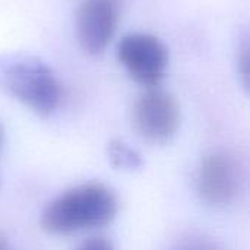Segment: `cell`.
I'll list each match as a JSON object with an SVG mask.
<instances>
[{"instance_id": "cell-5", "label": "cell", "mask_w": 250, "mask_h": 250, "mask_svg": "<svg viewBox=\"0 0 250 250\" xmlns=\"http://www.w3.org/2000/svg\"><path fill=\"white\" fill-rule=\"evenodd\" d=\"M136 132L151 144H167L180 126V108L176 98L155 86L142 92L133 105Z\"/></svg>"}, {"instance_id": "cell-1", "label": "cell", "mask_w": 250, "mask_h": 250, "mask_svg": "<svg viewBox=\"0 0 250 250\" xmlns=\"http://www.w3.org/2000/svg\"><path fill=\"white\" fill-rule=\"evenodd\" d=\"M119 211L114 192L97 182L83 183L50 201L41 212V227L54 236H67L110 224Z\"/></svg>"}, {"instance_id": "cell-2", "label": "cell", "mask_w": 250, "mask_h": 250, "mask_svg": "<svg viewBox=\"0 0 250 250\" xmlns=\"http://www.w3.org/2000/svg\"><path fill=\"white\" fill-rule=\"evenodd\" d=\"M0 89L41 117L51 116L62 100V88L50 66L25 53L0 54Z\"/></svg>"}, {"instance_id": "cell-9", "label": "cell", "mask_w": 250, "mask_h": 250, "mask_svg": "<svg viewBox=\"0 0 250 250\" xmlns=\"http://www.w3.org/2000/svg\"><path fill=\"white\" fill-rule=\"evenodd\" d=\"M76 250H114L113 243L105 237H92L83 242Z\"/></svg>"}, {"instance_id": "cell-4", "label": "cell", "mask_w": 250, "mask_h": 250, "mask_svg": "<svg viewBox=\"0 0 250 250\" xmlns=\"http://www.w3.org/2000/svg\"><path fill=\"white\" fill-rule=\"evenodd\" d=\"M242 166L229 151H214L207 155L202 160L196 176L199 198L214 208L231 205L242 190Z\"/></svg>"}, {"instance_id": "cell-7", "label": "cell", "mask_w": 250, "mask_h": 250, "mask_svg": "<svg viewBox=\"0 0 250 250\" xmlns=\"http://www.w3.org/2000/svg\"><path fill=\"white\" fill-rule=\"evenodd\" d=\"M105 152L110 164L117 170L132 171L141 168L144 164L141 154L136 149H133L129 144H126L123 139L119 138H114L108 142Z\"/></svg>"}, {"instance_id": "cell-10", "label": "cell", "mask_w": 250, "mask_h": 250, "mask_svg": "<svg viewBox=\"0 0 250 250\" xmlns=\"http://www.w3.org/2000/svg\"><path fill=\"white\" fill-rule=\"evenodd\" d=\"M0 250H7V245H6V242H4V239L0 236Z\"/></svg>"}, {"instance_id": "cell-8", "label": "cell", "mask_w": 250, "mask_h": 250, "mask_svg": "<svg viewBox=\"0 0 250 250\" xmlns=\"http://www.w3.org/2000/svg\"><path fill=\"white\" fill-rule=\"evenodd\" d=\"M239 51H237V70L240 81L243 82L245 89H248L249 85V41L245 35L239 41Z\"/></svg>"}, {"instance_id": "cell-3", "label": "cell", "mask_w": 250, "mask_h": 250, "mask_svg": "<svg viewBox=\"0 0 250 250\" xmlns=\"http://www.w3.org/2000/svg\"><path fill=\"white\" fill-rule=\"evenodd\" d=\"M117 60L136 83L148 89L158 86L164 79L170 54L157 35L130 32L117 45Z\"/></svg>"}, {"instance_id": "cell-11", "label": "cell", "mask_w": 250, "mask_h": 250, "mask_svg": "<svg viewBox=\"0 0 250 250\" xmlns=\"http://www.w3.org/2000/svg\"><path fill=\"white\" fill-rule=\"evenodd\" d=\"M1 144H3V129H1V125H0V149H1Z\"/></svg>"}, {"instance_id": "cell-6", "label": "cell", "mask_w": 250, "mask_h": 250, "mask_svg": "<svg viewBox=\"0 0 250 250\" xmlns=\"http://www.w3.org/2000/svg\"><path fill=\"white\" fill-rule=\"evenodd\" d=\"M120 15V0H82L75 22L79 47L89 56L103 54L116 35Z\"/></svg>"}]
</instances>
